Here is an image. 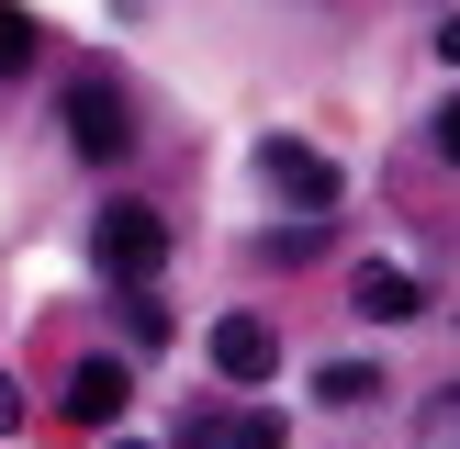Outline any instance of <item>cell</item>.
Instances as JSON below:
<instances>
[{
	"label": "cell",
	"instance_id": "cell-1",
	"mask_svg": "<svg viewBox=\"0 0 460 449\" xmlns=\"http://www.w3.org/2000/svg\"><path fill=\"white\" fill-rule=\"evenodd\" d=\"M157 259H169V224H157L146 202H112V214H102V269H112L124 292H146Z\"/></svg>",
	"mask_w": 460,
	"mask_h": 449
},
{
	"label": "cell",
	"instance_id": "cell-2",
	"mask_svg": "<svg viewBox=\"0 0 460 449\" xmlns=\"http://www.w3.org/2000/svg\"><path fill=\"white\" fill-rule=\"evenodd\" d=\"M67 146H79V157H124V146H135L124 90H102V79H79V90H67Z\"/></svg>",
	"mask_w": 460,
	"mask_h": 449
},
{
	"label": "cell",
	"instance_id": "cell-3",
	"mask_svg": "<svg viewBox=\"0 0 460 449\" xmlns=\"http://www.w3.org/2000/svg\"><path fill=\"white\" fill-rule=\"evenodd\" d=\"M214 371L225 382H270V371H281V337H270L259 314H225V326H214Z\"/></svg>",
	"mask_w": 460,
	"mask_h": 449
},
{
	"label": "cell",
	"instance_id": "cell-4",
	"mask_svg": "<svg viewBox=\"0 0 460 449\" xmlns=\"http://www.w3.org/2000/svg\"><path fill=\"white\" fill-rule=\"evenodd\" d=\"M259 180H270V191H292V202H337V169H326L314 146H292V135H270V146H259Z\"/></svg>",
	"mask_w": 460,
	"mask_h": 449
},
{
	"label": "cell",
	"instance_id": "cell-5",
	"mask_svg": "<svg viewBox=\"0 0 460 449\" xmlns=\"http://www.w3.org/2000/svg\"><path fill=\"white\" fill-rule=\"evenodd\" d=\"M349 304L371 314V326H404V314H416L427 292H416V269H394V259H371V269H359V281H349Z\"/></svg>",
	"mask_w": 460,
	"mask_h": 449
},
{
	"label": "cell",
	"instance_id": "cell-6",
	"mask_svg": "<svg viewBox=\"0 0 460 449\" xmlns=\"http://www.w3.org/2000/svg\"><path fill=\"white\" fill-rule=\"evenodd\" d=\"M67 404H79L90 427H112L135 404V371H124V359H79V371H67Z\"/></svg>",
	"mask_w": 460,
	"mask_h": 449
},
{
	"label": "cell",
	"instance_id": "cell-7",
	"mask_svg": "<svg viewBox=\"0 0 460 449\" xmlns=\"http://www.w3.org/2000/svg\"><path fill=\"white\" fill-rule=\"evenodd\" d=\"M314 393H326V404H382V382H371V359H326Z\"/></svg>",
	"mask_w": 460,
	"mask_h": 449
},
{
	"label": "cell",
	"instance_id": "cell-8",
	"mask_svg": "<svg viewBox=\"0 0 460 449\" xmlns=\"http://www.w3.org/2000/svg\"><path fill=\"white\" fill-rule=\"evenodd\" d=\"M214 449H281V416H270V404H247V416L214 427Z\"/></svg>",
	"mask_w": 460,
	"mask_h": 449
},
{
	"label": "cell",
	"instance_id": "cell-9",
	"mask_svg": "<svg viewBox=\"0 0 460 449\" xmlns=\"http://www.w3.org/2000/svg\"><path fill=\"white\" fill-rule=\"evenodd\" d=\"M22 67H34V12L0 0V79H22Z\"/></svg>",
	"mask_w": 460,
	"mask_h": 449
},
{
	"label": "cell",
	"instance_id": "cell-10",
	"mask_svg": "<svg viewBox=\"0 0 460 449\" xmlns=\"http://www.w3.org/2000/svg\"><path fill=\"white\" fill-rule=\"evenodd\" d=\"M416 449H460V382H449V393L416 416Z\"/></svg>",
	"mask_w": 460,
	"mask_h": 449
},
{
	"label": "cell",
	"instance_id": "cell-11",
	"mask_svg": "<svg viewBox=\"0 0 460 449\" xmlns=\"http://www.w3.org/2000/svg\"><path fill=\"white\" fill-rule=\"evenodd\" d=\"M124 337H135V348H157V337H169V304H157V292H124Z\"/></svg>",
	"mask_w": 460,
	"mask_h": 449
},
{
	"label": "cell",
	"instance_id": "cell-12",
	"mask_svg": "<svg viewBox=\"0 0 460 449\" xmlns=\"http://www.w3.org/2000/svg\"><path fill=\"white\" fill-rule=\"evenodd\" d=\"M427 146H438V157H449V169H460V101L438 112V135H427Z\"/></svg>",
	"mask_w": 460,
	"mask_h": 449
},
{
	"label": "cell",
	"instance_id": "cell-13",
	"mask_svg": "<svg viewBox=\"0 0 460 449\" xmlns=\"http://www.w3.org/2000/svg\"><path fill=\"white\" fill-rule=\"evenodd\" d=\"M438 57H449V67H460V12H449V22H438Z\"/></svg>",
	"mask_w": 460,
	"mask_h": 449
},
{
	"label": "cell",
	"instance_id": "cell-14",
	"mask_svg": "<svg viewBox=\"0 0 460 449\" xmlns=\"http://www.w3.org/2000/svg\"><path fill=\"white\" fill-rule=\"evenodd\" d=\"M12 416H22V393H12V371H0V427H12Z\"/></svg>",
	"mask_w": 460,
	"mask_h": 449
},
{
	"label": "cell",
	"instance_id": "cell-15",
	"mask_svg": "<svg viewBox=\"0 0 460 449\" xmlns=\"http://www.w3.org/2000/svg\"><path fill=\"white\" fill-rule=\"evenodd\" d=\"M102 449H146V438H102Z\"/></svg>",
	"mask_w": 460,
	"mask_h": 449
}]
</instances>
